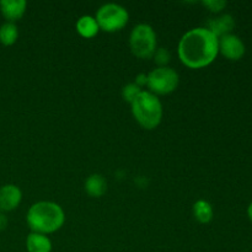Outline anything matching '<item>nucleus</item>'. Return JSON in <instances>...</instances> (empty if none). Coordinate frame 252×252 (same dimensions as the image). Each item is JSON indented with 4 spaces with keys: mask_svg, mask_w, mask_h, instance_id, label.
Returning <instances> with one entry per match:
<instances>
[{
    "mask_svg": "<svg viewBox=\"0 0 252 252\" xmlns=\"http://www.w3.org/2000/svg\"><path fill=\"white\" fill-rule=\"evenodd\" d=\"M177 53L181 63L189 68L208 66L219 54L218 37L207 27H194L181 37Z\"/></svg>",
    "mask_w": 252,
    "mask_h": 252,
    "instance_id": "obj_1",
    "label": "nucleus"
},
{
    "mask_svg": "<svg viewBox=\"0 0 252 252\" xmlns=\"http://www.w3.org/2000/svg\"><path fill=\"white\" fill-rule=\"evenodd\" d=\"M26 221L31 231L48 235L63 226L65 214L63 208L56 202L39 201L30 207L26 214Z\"/></svg>",
    "mask_w": 252,
    "mask_h": 252,
    "instance_id": "obj_2",
    "label": "nucleus"
},
{
    "mask_svg": "<svg viewBox=\"0 0 252 252\" xmlns=\"http://www.w3.org/2000/svg\"><path fill=\"white\" fill-rule=\"evenodd\" d=\"M133 117L145 129H155L161 123L162 103L157 95L148 90H142V93L130 103Z\"/></svg>",
    "mask_w": 252,
    "mask_h": 252,
    "instance_id": "obj_3",
    "label": "nucleus"
},
{
    "mask_svg": "<svg viewBox=\"0 0 252 252\" xmlns=\"http://www.w3.org/2000/svg\"><path fill=\"white\" fill-rule=\"evenodd\" d=\"M129 47L132 53L140 59H150L157 47V33L148 24H138L129 34Z\"/></svg>",
    "mask_w": 252,
    "mask_h": 252,
    "instance_id": "obj_4",
    "label": "nucleus"
},
{
    "mask_svg": "<svg viewBox=\"0 0 252 252\" xmlns=\"http://www.w3.org/2000/svg\"><path fill=\"white\" fill-rule=\"evenodd\" d=\"M100 30L105 32H117L125 29L129 20V14L125 6L116 2H107L98 7L95 16Z\"/></svg>",
    "mask_w": 252,
    "mask_h": 252,
    "instance_id": "obj_5",
    "label": "nucleus"
},
{
    "mask_svg": "<svg viewBox=\"0 0 252 252\" xmlns=\"http://www.w3.org/2000/svg\"><path fill=\"white\" fill-rule=\"evenodd\" d=\"M180 83V76L170 66H157L147 74V86L154 95H167L174 93Z\"/></svg>",
    "mask_w": 252,
    "mask_h": 252,
    "instance_id": "obj_6",
    "label": "nucleus"
},
{
    "mask_svg": "<svg viewBox=\"0 0 252 252\" xmlns=\"http://www.w3.org/2000/svg\"><path fill=\"white\" fill-rule=\"evenodd\" d=\"M219 53L229 61H239L244 57L246 52L245 43L239 36L234 33L225 34L218 38Z\"/></svg>",
    "mask_w": 252,
    "mask_h": 252,
    "instance_id": "obj_7",
    "label": "nucleus"
},
{
    "mask_svg": "<svg viewBox=\"0 0 252 252\" xmlns=\"http://www.w3.org/2000/svg\"><path fill=\"white\" fill-rule=\"evenodd\" d=\"M22 201V192L19 186L12 184L0 187V212H11L20 206Z\"/></svg>",
    "mask_w": 252,
    "mask_h": 252,
    "instance_id": "obj_8",
    "label": "nucleus"
},
{
    "mask_svg": "<svg viewBox=\"0 0 252 252\" xmlns=\"http://www.w3.org/2000/svg\"><path fill=\"white\" fill-rule=\"evenodd\" d=\"M27 2L25 0H1L0 11L7 22H16L26 12Z\"/></svg>",
    "mask_w": 252,
    "mask_h": 252,
    "instance_id": "obj_9",
    "label": "nucleus"
},
{
    "mask_svg": "<svg viewBox=\"0 0 252 252\" xmlns=\"http://www.w3.org/2000/svg\"><path fill=\"white\" fill-rule=\"evenodd\" d=\"M234 27H235V20H234V17L229 14H224L209 20L207 29L211 32H213L218 38H220V37L225 36V34L231 33Z\"/></svg>",
    "mask_w": 252,
    "mask_h": 252,
    "instance_id": "obj_10",
    "label": "nucleus"
},
{
    "mask_svg": "<svg viewBox=\"0 0 252 252\" xmlns=\"http://www.w3.org/2000/svg\"><path fill=\"white\" fill-rule=\"evenodd\" d=\"M27 252H52V241L44 234L31 233L26 239Z\"/></svg>",
    "mask_w": 252,
    "mask_h": 252,
    "instance_id": "obj_11",
    "label": "nucleus"
},
{
    "mask_svg": "<svg viewBox=\"0 0 252 252\" xmlns=\"http://www.w3.org/2000/svg\"><path fill=\"white\" fill-rule=\"evenodd\" d=\"M75 27L78 33L84 38H93L100 31V27H98L95 16H91V15H83V16L79 17Z\"/></svg>",
    "mask_w": 252,
    "mask_h": 252,
    "instance_id": "obj_12",
    "label": "nucleus"
},
{
    "mask_svg": "<svg viewBox=\"0 0 252 252\" xmlns=\"http://www.w3.org/2000/svg\"><path fill=\"white\" fill-rule=\"evenodd\" d=\"M84 187H85V191L89 196L98 198V197L103 196L107 191V182L102 175L93 174L85 180Z\"/></svg>",
    "mask_w": 252,
    "mask_h": 252,
    "instance_id": "obj_13",
    "label": "nucleus"
},
{
    "mask_svg": "<svg viewBox=\"0 0 252 252\" xmlns=\"http://www.w3.org/2000/svg\"><path fill=\"white\" fill-rule=\"evenodd\" d=\"M192 213H193L194 219L202 224H207L212 221L214 216L212 204L208 201H204V199H198V201L194 202L193 207H192Z\"/></svg>",
    "mask_w": 252,
    "mask_h": 252,
    "instance_id": "obj_14",
    "label": "nucleus"
},
{
    "mask_svg": "<svg viewBox=\"0 0 252 252\" xmlns=\"http://www.w3.org/2000/svg\"><path fill=\"white\" fill-rule=\"evenodd\" d=\"M19 37V29L14 22L5 21L0 26V43L4 46H12Z\"/></svg>",
    "mask_w": 252,
    "mask_h": 252,
    "instance_id": "obj_15",
    "label": "nucleus"
},
{
    "mask_svg": "<svg viewBox=\"0 0 252 252\" xmlns=\"http://www.w3.org/2000/svg\"><path fill=\"white\" fill-rule=\"evenodd\" d=\"M140 93H142V88H139L135 83H130V84H127L126 86H123L122 97L125 98V101L132 103V101L134 100Z\"/></svg>",
    "mask_w": 252,
    "mask_h": 252,
    "instance_id": "obj_16",
    "label": "nucleus"
},
{
    "mask_svg": "<svg viewBox=\"0 0 252 252\" xmlns=\"http://www.w3.org/2000/svg\"><path fill=\"white\" fill-rule=\"evenodd\" d=\"M153 58H154L158 66H167L170 59H171V54H170L169 49L167 48H158L157 51H155Z\"/></svg>",
    "mask_w": 252,
    "mask_h": 252,
    "instance_id": "obj_17",
    "label": "nucleus"
},
{
    "mask_svg": "<svg viewBox=\"0 0 252 252\" xmlns=\"http://www.w3.org/2000/svg\"><path fill=\"white\" fill-rule=\"evenodd\" d=\"M203 5L208 7L211 11L219 12L226 6V1H224V0H207V1H203Z\"/></svg>",
    "mask_w": 252,
    "mask_h": 252,
    "instance_id": "obj_18",
    "label": "nucleus"
},
{
    "mask_svg": "<svg viewBox=\"0 0 252 252\" xmlns=\"http://www.w3.org/2000/svg\"><path fill=\"white\" fill-rule=\"evenodd\" d=\"M7 226V218L5 217V214L2 212H0V231L4 230Z\"/></svg>",
    "mask_w": 252,
    "mask_h": 252,
    "instance_id": "obj_19",
    "label": "nucleus"
},
{
    "mask_svg": "<svg viewBox=\"0 0 252 252\" xmlns=\"http://www.w3.org/2000/svg\"><path fill=\"white\" fill-rule=\"evenodd\" d=\"M248 216H249V219L252 221V202L250 203V206H249L248 208Z\"/></svg>",
    "mask_w": 252,
    "mask_h": 252,
    "instance_id": "obj_20",
    "label": "nucleus"
}]
</instances>
